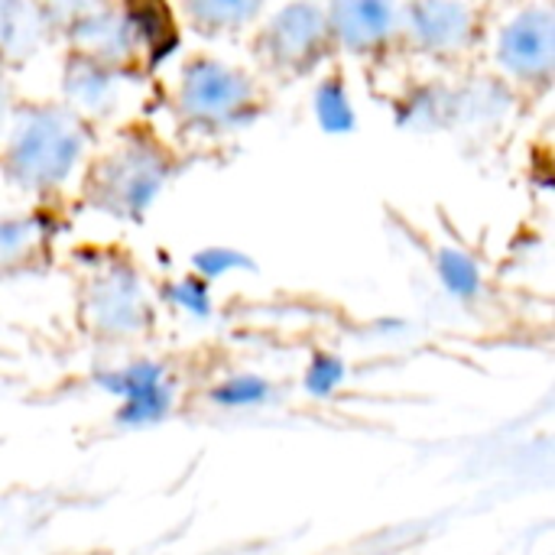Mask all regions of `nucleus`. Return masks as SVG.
<instances>
[{
  "label": "nucleus",
  "instance_id": "1",
  "mask_svg": "<svg viewBox=\"0 0 555 555\" xmlns=\"http://www.w3.org/2000/svg\"><path fill=\"white\" fill-rule=\"evenodd\" d=\"M7 179L33 195H55L85 179L91 163L88 124L65 104H33L16 111L0 146Z\"/></svg>",
  "mask_w": 555,
  "mask_h": 555
},
{
  "label": "nucleus",
  "instance_id": "2",
  "mask_svg": "<svg viewBox=\"0 0 555 555\" xmlns=\"http://www.w3.org/2000/svg\"><path fill=\"white\" fill-rule=\"evenodd\" d=\"M169 176H172L169 153L146 137L117 140L107 153H101L85 169L91 202L101 211L127 221L143 218L159 202V195L169 185Z\"/></svg>",
  "mask_w": 555,
  "mask_h": 555
},
{
  "label": "nucleus",
  "instance_id": "3",
  "mask_svg": "<svg viewBox=\"0 0 555 555\" xmlns=\"http://www.w3.org/2000/svg\"><path fill=\"white\" fill-rule=\"evenodd\" d=\"M172 101L189 127L224 133L250 120L257 111V88L237 65L215 55H195L179 68Z\"/></svg>",
  "mask_w": 555,
  "mask_h": 555
},
{
  "label": "nucleus",
  "instance_id": "4",
  "mask_svg": "<svg viewBox=\"0 0 555 555\" xmlns=\"http://www.w3.org/2000/svg\"><path fill=\"white\" fill-rule=\"evenodd\" d=\"M494 68L514 85H550L555 68V16L550 0L514 7L491 36Z\"/></svg>",
  "mask_w": 555,
  "mask_h": 555
},
{
  "label": "nucleus",
  "instance_id": "5",
  "mask_svg": "<svg viewBox=\"0 0 555 555\" xmlns=\"http://www.w3.org/2000/svg\"><path fill=\"white\" fill-rule=\"evenodd\" d=\"M332 49V29L325 0H286L283 7L263 13L260 23V55L276 72H309Z\"/></svg>",
  "mask_w": 555,
  "mask_h": 555
},
{
  "label": "nucleus",
  "instance_id": "6",
  "mask_svg": "<svg viewBox=\"0 0 555 555\" xmlns=\"http://www.w3.org/2000/svg\"><path fill=\"white\" fill-rule=\"evenodd\" d=\"M481 33V13L472 0H406L400 42L426 59H459Z\"/></svg>",
  "mask_w": 555,
  "mask_h": 555
},
{
  "label": "nucleus",
  "instance_id": "7",
  "mask_svg": "<svg viewBox=\"0 0 555 555\" xmlns=\"http://www.w3.org/2000/svg\"><path fill=\"white\" fill-rule=\"evenodd\" d=\"M62 104L85 124L124 117L140 104V75L124 65L72 55L62 78Z\"/></svg>",
  "mask_w": 555,
  "mask_h": 555
},
{
  "label": "nucleus",
  "instance_id": "8",
  "mask_svg": "<svg viewBox=\"0 0 555 555\" xmlns=\"http://www.w3.org/2000/svg\"><path fill=\"white\" fill-rule=\"evenodd\" d=\"M75 55L104 62V65H124L133 68L146 52H153V26H146L143 13L120 10L111 3L94 7L78 23L68 26Z\"/></svg>",
  "mask_w": 555,
  "mask_h": 555
},
{
  "label": "nucleus",
  "instance_id": "9",
  "mask_svg": "<svg viewBox=\"0 0 555 555\" xmlns=\"http://www.w3.org/2000/svg\"><path fill=\"white\" fill-rule=\"evenodd\" d=\"M81 309L88 328L104 338H130L150 325V299L143 280L124 263H111L91 276Z\"/></svg>",
  "mask_w": 555,
  "mask_h": 555
},
{
  "label": "nucleus",
  "instance_id": "10",
  "mask_svg": "<svg viewBox=\"0 0 555 555\" xmlns=\"http://www.w3.org/2000/svg\"><path fill=\"white\" fill-rule=\"evenodd\" d=\"M406 0H325L332 46L351 55H377L400 42Z\"/></svg>",
  "mask_w": 555,
  "mask_h": 555
},
{
  "label": "nucleus",
  "instance_id": "11",
  "mask_svg": "<svg viewBox=\"0 0 555 555\" xmlns=\"http://www.w3.org/2000/svg\"><path fill=\"white\" fill-rule=\"evenodd\" d=\"M270 0H176L179 20L205 36H231L260 23Z\"/></svg>",
  "mask_w": 555,
  "mask_h": 555
},
{
  "label": "nucleus",
  "instance_id": "12",
  "mask_svg": "<svg viewBox=\"0 0 555 555\" xmlns=\"http://www.w3.org/2000/svg\"><path fill=\"white\" fill-rule=\"evenodd\" d=\"M49 247V221L36 211L0 215V273L33 267Z\"/></svg>",
  "mask_w": 555,
  "mask_h": 555
},
{
  "label": "nucleus",
  "instance_id": "13",
  "mask_svg": "<svg viewBox=\"0 0 555 555\" xmlns=\"http://www.w3.org/2000/svg\"><path fill=\"white\" fill-rule=\"evenodd\" d=\"M52 23L39 0H0V59H26L42 49Z\"/></svg>",
  "mask_w": 555,
  "mask_h": 555
},
{
  "label": "nucleus",
  "instance_id": "14",
  "mask_svg": "<svg viewBox=\"0 0 555 555\" xmlns=\"http://www.w3.org/2000/svg\"><path fill=\"white\" fill-rule=\"evenodd\" d=\"M312 114H315V124L325 133H332V137L351 133L358 127L354 98H351L348 85L341 78H335V75L315 85V91H312Z\"/></svg>",
  "mask_w": 555,
  "mask_h": 555
},
{
  "label": "nucleus",
  "instance_id": "15",
  "mask_svg": "<svg viewBox=\"0 0 555 555\" xmlns=\"http://www.w3.org/2000/svg\"><path fill=\"white\" fill-rule=\"evenodd\" d=\"M436 276L446 286V293L455 296L459 302H472L485 289V276H481L478 260L472 254L459 250V247H446L436 257Z\"/></svg>",
  "mask_w": 555,
  "mask_h": 555
},
{
  "label": "nucleus",
  "instance_id": "16",
  "mask_svg": "<svg viewBox=\"0 0 555 555\" xmlns=\"http://www.w3.org/2000/svg\"><path fill=\"white\" fill-rule=\"evenodd\" d=\"M169 413H172V387L169 380H163L150 390L124 397L120 406L114 410V420L124 429H150V426H159Z\"/></svg>",
  "mask_w": 555,
  "mask_h": 555
},
{
  "label": "nucleus",
  "instance_id": "17",
  "mask_svg": "<svg viewBox=\"0 0 555 555\" xmlns=\"http://www.w3.org/2000/svg\"><path fill=\"white\" fill-rule=\"evenodd\" d=\"M208 400L218 410H257L276 400V387L260 374H231L211 387Z\"/></svg>",
  "mask_w": 555,
  "mask_h": 555
},
{
  "label": "nucleus",
  "instance_id": "18",
  "mask_svg": "<svg viewBox=\"0 0 555 555\" xmlns=\"http://www.w3.org/2000/svg\"><path fill=\"white\" fill-rule=\"evenodd\" d=\"M163 380H166V367L156 364V361H130V364H120V367H111V371H98L94 374V384L104 393L117 397V400L133 397L140 390H150V387H156Z\"/></svg>",
  "mask_w": 555,
  "mask_h": 555
},
{
  "label": "nucleus",
  "instance_id": "19",
  "mask_svg": "<svg viewBox=\"0 0 555 555\" xmlns=\"http://www.w3.org/2000/svg\"><path fill=\"white\" fill-rule=\"evenodd\" d=\"M348 377V364L345 358L332 354V351H315L312 361L306 364V374H302V387L309 397L315 400H328Z\"/></svg>",
  "mask_w": 555,
  "mask_h": 555
},
{
  "label": "nucleus",
  "instance_id": "20",
  "mask_svg": "<svg viewBox=\"0 0 555 555\" xmlns=\"http://www.w3.org/2000/svg\"><path fill=\"white\" fill-rule=\"evenodd\" d=\"M192 270L198 280L205 283H215V280H224L231 273H241V270H254L250 257L234 250V247H202L192 254Z\"/></svg>",
  "mask_w": 555,
  "mask_h": 555
},
{
  "label": "nucleus",
  "instance_id": "21",
  "mask_svg": "<svg viewBox=\"0 0 555 555\" xmlns=\"http://www.w3.org/2000/svg\"><path fill=\"white\" fill-rule=\"evenodd\" d=\"M166 299H169L179 312H185V315H192V319H208V315H211V309H215L211 283L198 280L195 273H189V276H182V280L169 283Z\"/></svg>",
  "mask_w": 555,
  "mask_h": 555
},
{
  "label": "nucleus",
  "instance_id": "22",
  "mask_svg": "<svg viewBox=\"0 0 555 555\" xmlns=\"http://www.w3.org/2000/svg\"><path fill=\"white\" fill-rule=\"evenodd\" d=\"M13 91H10V81H7V75H3V68H0V146H3V137H7V130H10V120H13Z\"/></svg>",
  "mask_w": 555,
  "mask_h": 555
}]
</instances>
